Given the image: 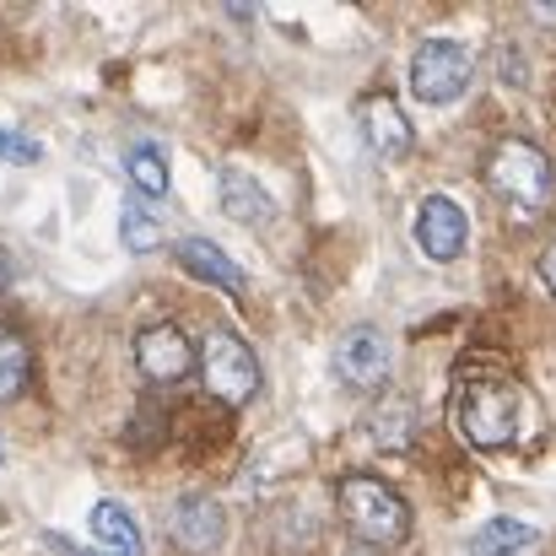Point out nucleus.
<instances>
[{
  "mask_svg": "<svg viewBox=\"0 0 556 556\" xmlns=\"http://www.w3.org/2000/svg\"><path fill=\"white\" fill-rule=\"evenodd\" d=\"M336 508L363 546H400L410 535V503L378 476H346L336 486Z\"/></svg>",
  "mask_w": 556,
  "mask_h": 556,
  "instance_id": "f257e3e1",
  "label": "nucleus"
},
{
  "mask_svg": "<svg viewBox=\"0 0 556 556\" xmlns=\"http://www.w3.org/2000/svg\"><path fill=\"white\" fill-rule=\"evenodd\" d=\"M481 179H486V189H492L508 211H519V216H530V211H541V205L552 200V163H546V152H541L535 141H525V136H503V141L486 152Z\"/></svg>",
  "mask_w": 556,
  "mask_h": 556,
  "instance_id": "f03ea898",
  "label": "nucleus"
},
{
  "mask_svg": "<svg viewBox=\"0 0 556 556\" xmlns=\"http://www.w3.org/2000/svg\"><path fill=\"white\" fill-rule=\"evenodd\" d=\"M525 427V389L508 378H470L459 389V432L476 448H508Z\"/></svg>",
  "mask_w": 556,
  "mask_h": 556,
  "instance_id": "7ed1b4c3",
  "label": "nucleus"
},
{
  "mask_svg": "<svg viewBox=\"0 0 556 556\" xmlns=\"http://www.w3.org/2000/svg\"><path fill=\"white\" fill-rule=\"evenodd\" d=\"M200 378L205 394H216L222 405H249L260 394V357L249 352V341L238 330H211L200 346Z\"/></svg>",
  "mask_w": 556,
  "mask_h": 556,
  "instance_id": "20e7f679",
  "label": "nucleus"
},
{
  "mask_svg": "<svg viewBox=\"0 0 556 556\" xmlns=\"http://www.w3.org/2000/svg\"><path fill=\"white\" fill-rule=\"evenodd\" d=\"M476 76V60L459 38H427L416 54H410V92L421 103H454Z\"/></svg>",
  "mask_w": 556,
  "mask_h": 556,
  "instance_id": "39448f33",
  "label": "nucleus"
},
{
  "mask_svg": "<svg viewBox=\"0 0 556 556\" xmlns=\"http://www.w3.org/2000/svg\"><path fill=\"white\" fill-rule=\"evenodd\" d=\"M136 368L147 383H179L189 372L200 368V352H194V341H189L179 325H147L141 336H136Z\"/></svg>",
  "mask_w": 556,
  "mask_h": 556,
  "instance_id": "423d86ee",
  "label": "nucleus"
},
{
  "mask_svg": "<svg viewBox=\"0 0 556 556\" xmlns=\"http://www.w3.org/2000/svg\"><path fill=\"white\" fill-rule=\"evenodd\" d=\"M465 238H470V216L454 194H427L416 205V249L427 260H459L465 254Z\"/></svg>",
  "mask_w": 556,
  "mask_h": 556,
  "instance_id": "0eeeda50",
  "label": "nucleus"
},
{
  "mask_svg": "<svg viewBox=\"0 0 556 556\" xmlns=\"http://www.w3.org/2000/svg\"><path fill=\"white\" fill-rule=\"evenodd\" d=\"M357 125H363V141H368L372 157L400 163V157L410 152V119H405V109H400L389 92H368V98L357 103Z\"/></svg>",
  "mask_w": 556,
  "mask_h": 556,
  "instance_id": "6e6552de",
  "label": "nucleus"
},
{
  "mask_svg": "<svg viewBox=\"0 0 556 556\" xmlns=\"http://www.w3.org/2000/svg\"><path fill=\"white\" fill-rule=\"evenodd\" d=\"M389 341H383V330H372V325H357V330H346L341 341H336V372L346 378V383H357V389H378L383 378H389Z\"/></svg>",
  "mask_w": 556,
  "mask_h": 556,
  "instance_id": "1a4fd4ad",
  "label": "nucleus"
},
{
  "mask_svg": "<svg viewBox=\"0 0 556 556\" xmlns=\"http://www.w3.org/2000/svg\"><path fill=\"white\" fill-rule=\"evenodd\" d=\"M174 541H179L189 556H216L222 541H227V514H222V503H211V497L174 503Z\"/></svg>",
  "mask_w": 556,
  "mask_h": 556,
  "instance_id": "9d476101",
  "label": "nucleus"
},
{
  "mask_svg": "<svg viewBox=\"0 0 556 556\" xmlns=\"http://www.w3.org/2000/svg\"><path fill=\"white\" fill-rule=\"evenodd\" d=\"M179 265H185L194 281H205V287H222V292H243V270L232 265V254L227 249H216L211 238H179Z\"/></svg>",
  "mask_w": 556,
  "mask_h": 556,
  "instance_id": "9b49d317",
  "label": "nucleus"
},
{
  "mask_svg": "<svg viewBox=\"0 0 556 556\" xmlns=\"http://www.w3.org/2000/svg\"><path fill=\"white\" fill-rule=\"evenodd\" d=\"M222 211L232 216V222H243V227H265V222H276V200L260 189V179H249V174H238V168H227L222 174Z\"/></svg>",
  "mask_w": 556,
  "mask_h": 556,
  "instance_id": "f8f14e48",
  "label": "nucleus"
},
{
  "mask_svg": "<svg viewBox=\"0 0 556 556\" xmlns=\"http://www.w3.org/2000/svg\"><path fill=\"white\" fill-rule=\"evenodd\" d=\"M92 541H98V552H114V556H141L147 552V541H141V525L130 519V508L125 503H92Z\"/></svg>",
  "mask_w": 556,
  "mask_h": 556,
  "instance_id": "ddd939ff",
  "label": "nucleus"
},
{
  "mask_svg": "<svg viewBox=\"0 0 556 556\" xmlns=\"http://www.w3.org/2000/svg\"><path fill=\"white\" fill-rule=\"evenodd\" d=\"M525 546H535V525L525 519H486L470 535V556H519Z\"/></svg>",
  "mask_w": 556,
  "mask_h": 556,
  "instance_id": "4468645a",
  "label": "nucleus"
},
{
  "mask_svg": "<svg viewBox=\"0 0 556 556\" xmlns=\"http://www.w3.org/2000/svg\"><path fill=\"white\" fill-rule=\"evenodd\" d=\"M410 427H416V410H410V400H400V394H383L378 405H372L368 416V432L378 448H405L410 443Z\"/></svg>",
  "mask_w": 556,
  "mask_h": 556,
  "instance_id": "2eb2a0df",
  "label": "nucleus"
},
{
  "mask_svg": "<svg viewBox=\"0 0 556 556\" xmlns=\"http://www.w3.org/2000/svg\"><path fill=\"white\" fill-rule=\"evenodd\" d=\"M119 243L130 254H152L163 243V222L152 216V205H141V194H125L119 205Z\"/></svg>",
  "mask_w": 556,
  "mask_h": 556,
  "instance_id": "dca6fc26",
  "label": "nucleus"
},
{
  "mask_svg": "<svg viewBox=\"0 0 556 556\" xmlns=\"http://www.w3.org/2000/svg\"><path fill=\"white\" fill-rule=\"evenodd\" d=\"M125 174H130L136 194H147V200H163V194H168V157H163L152 141H136V147L125 152Z\"/></svg>",
  "mask_w": 556,
  "mask_h": 556,
  "instance_id": "f3484780",
  "label": "nucleus"
},
{
  "mask_svg": "<svg viewBox=\"0 0 556 556\" xmlns=\"http://www.w3.org/2000/svg\"><path fill=\"white\" fill-rule=\"evenodd\" d=\"M27 378H33V352H27V341H22L16 330L0 325V400H16V394L27 389Z\"/></svg>",
  "mask_w": 556,
  "mask_h": 556,
  "instance_id": "a211bd4d",
  "label": "nucleus"
},
{
  "mask_svg": "<svg viewBox=\"0 0 556 556\" xmlns=\"http://www.w3.org/2000/svg\"><path fill=\"white\" fill-rule=\"evenodd\" d=\"M43 147L33 136H16V130H0V163H38Z\"/></svg>",
  "mask_w": 556,
  "mask_h": 556,
  "instance_id": "6ab92c4d",
  "label": "nucleus"
},
{
  "mask_svg": "<svg viewBox=\"0 0 556 556\" xmlns=\"http://www.w3.org/2000/svg\"><path fill=\"white\" fill-rule=\"evenodd\" d=\"M541 281H546V292H556V238L546 243V254H541Z\"/></svg>",
  "mask_w": 556,
  "mask_h": 556,
  "instance_id": "aec40b11",
  "label": "nucleus"
},
{
  "mask_svg": "<svg viewBox=\"0 0 556 556\" xmlns=\"http://www.w3.org/2000/svg\"><path fill=\"white\" fill-rule=\"evenodd\" d=\"M49 546H54V552H65V556H114V552H76V546H71V541H60V535H49Z\"/></svg>",
  "mask_w": 556,
  "mask_h": 556,
  "instance_id": "412c9836",
  "label": "nucleus"
}]
</instances>
